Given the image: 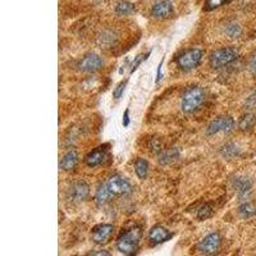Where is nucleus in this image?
Returning a JSON list of instances; mask_svg holds the SVG:
<instances>
[{
	"label": "nucleus",
	"instance_id": "obj_1",
	"mask_svg": "<svg viewBox=\"0 0 256 256\" xmlns=\"http://www.w3.org/2000/svg\"><path fill=\"white\" fill-rule=\"evenodd\" d=\"M141 236H142V231L138 227L128 229L117 240V250L123 255H134L138 251Z\"/></svg>",
	"mask_w": 256,
	"mask_h": 256
},
{
	"label": "nucleus",
	"instance_id": "obj_2",
	"mask_svg": "<svg viewBox=\"0 0 256 256\" xmlns=\"http://www.w3.org/2000/svg\"><path fill=\"white\" fill-rule=\"evenodd\" d=\"M205 100H206L205 90L198 87V86H193L183 94L182 100H181L182 112L186 114L195 113L196 110L200 109V107L205 103Z\"/></svg>",
	"mask_w": 256,
	"mask_h": 256
},
{
	"label": "nucleus",
	"instance_id": "obj_3",
	"mask_svg": "<svg viewBox=\"0 0 256 256\" xmlns=\"http://www.w3.org/2000/svg\"><path fill=\"white\" fill-rule=\"evenodd\" d=\"M238 50L235 48H222L213 52L209 57V64L214 69L223 68L237 61Z\"/></svg>",
	"mask_w": 256,
	"mask_h": 256
},
{
	"label": "nucleus",
	"instance_id": "obj_4",
	"mask_svg": "<svg viewBox=\"0 0 256 256\" xmlns=\"http://www.w3.org/2000/svg\"><path fill=\"white\" fill-rule=\"evenodd\" d=\"M202 52L200 49H187L183 53H181L176 59L178 67L182 70H191L195 69L198 64L201 63Z\"/></svg>",
	"mask_w": 256,
	"mask_h": 256
},
{
	"label": "nucleus",
	"instance_id": "obj_5",
	"mask_svg": "<svg viewBox=\"0 0 256 256\" xmlns=\"http://www.w3.org/2000/svg\"><path fill=\"white\" fill-rule=\"evenodd\" d=\"M220 246H222L220 235L217 232H214V233L207 235L206 237H204L201 241L198 242L197 250L202 255H215L220 250Z\"/></svg>",
	"mask_w": 256,
	"mask_h": 256
},
{
	"label": "nucleus",
	"instance_id": "obj_6",
	"mask_svg": "<svg viewBox=\"0 0 256 256\" xmlns=\"http://www.w3.org/2000/svg\"><path fill=\"white\" fill-rule=\"evenodd\" d=\"M235 128V119L229 116L218 117L214 119L206 128L207 136H214L218 133H229Z\"/></svg>",
	"mask_w": 256,
	"mask_h": 256
},
{
	"label": "nucleus",
	"instance_id": "obj_7",
	"mask_svg": "<svg viewBox=\"0 0 256 256\" xmlns=\"http://www.w3.org/2000/svg\"><path fill=\"white\" fill-rule=\"evenodd\" d=\"M107 186L109 189V191L113 193L114 196H125L131 193L132 192V185L128 182L126 178L121 177L118 174L116 176H112L109 180L107 181Z\"/></svg>",
	"mask_w": 256,
	"mask_h": 256
},
{
	"label": "nucleus",
	"instance_id": "obj_8",
	"mask_svg": "<svg viewBox=\"0 0 256 256\" xmlns=\"http://www.w3.org/2000/svg\"><path fill=\"white\" fill-rule=\"evenodd\" d=\"M79 69L85 73H95L103 67V59L95 53H89L82 58V61L78 64Z\"/></svg>",
	"mask_w": 256,
	"mask_h": 256
},
{
	"label": "nucleus",
	"instance_id": "obj_9",
	"mask_svg": "<svg viewBox=\"0 0 256 256\" xmlns=\"http://www.w3.org/2000/svg\"><path fill=\"white\" fill-rule=\"evenodd\" d=\"M114 226L113 224H99L94 227L91 231V238L95 244L105 245L110 241L113 236Z\"/></svg>",
	"mask_w": 256,
	"mask_h": 256
},
{
	"label": "nucleus",
	"instance_id": "obj_10",
	"mask_svg": "<svg viewBox=\"0 0 256 256\" xmlns=\"http://www.w3.org/2000/svg\"><path fill=\"white\" fill-rule=\"evenodd\" d=\"M151 14L154 18L168 19L174 14L173 4L169 0H159L151 8Z\"/></svg>",
	"mask_w": 256,
	"mask_h": 256
},
{
	"label": "nucleus",
	"instance_id": "obj_11",
	"mask_svg": "<svg viewBox=\"0 0 256 256\" xmlns=\"http://www.w3.org/2000/svg\"><path fill=\"white\" fill-rule=\"evenodd\" d=\"M90 195V186L85 181H78L72 185L69 190V196L72 201L74 202H82Z\"/></svg>",
	"mask_w": 256,
	"mask_h": 256
},
{
	"label": "nucleus",
	"instance_id": "obj_12",
	"mask_svg": "<svg viewBox=\"0 0 256 256\" xmlns=\"http://www.w3.org/2000/svg\"><path fill=\"white\" fill-rule=\"evenodd\" d=\"M233 187L237 191L238 197L241 198V201H247V197L250 195L251 189H253V181L250 178L240 176L233 180Z\"/></svg>",
	"mask_w": 256,
	"mask_h": 256
},
{
	"label": "nucleus",
	"instance_id": "obj_13",
	"mask_svg": "<svg viewBox=\"0 0 256 256\" xmlns=\"http://www.w3.org/2000/svg\"><path fill=\"white\" fill-rule=\"evenodd\" d=\"M174 236L173 232L167 229L163 226H154L153 228L149 231V240L153 242L154 245L164 244V242L169 241Z\"/></svg>",
	"mask_w": 256,
	"mask_h": 256
},
{
	"label": "nucleus",
	"instance_id": "obj_14",
	"mask_svg": "<svg viewBox=\"0 0 256 256\" xmlns=\"http://www.w3.org/2000/svg\"><path fill=\"white\" fill-rule=\"evenodd\" d=\"M108 155V149L107 146H99L96 149H94L92 151H90L85 158V163L87 164V167L95 168L99 167V165L103 164L105 162Z\"/></svg>",
	"mask_w": 256,
	"mask_h": 256
},
{
	"label": "nucleus",
	"instance_id": "obj_15",
	"mask_svg": "<svg viewBox=\"0 0 256 256\" xmlns=\"http://www.w3.org/2000/svg\"><path fill=\"white\" fill-rule=\"evenodd\" d=\"M78 153L76 150H69L68 153H65L62 158L61 163H59V168L65 172L73 171L74 168L78 164Z\"/></svg>",
	"mask_w": 256,
	"mask_h": 256
},
{
	"label": "nucleus",
	"instance_id": "obj_16",
	"mask_svg": "<svg viewBox=\"0 0 256 256\" xmlns=\"http://www.w3.org/2000/svg\"><path fill=\"white\" fill-rule=\"evenodd\" d=\"M113 193L108 189L107 183H101V185H99L96 192H95V201H96L99 206H103L107 202H109L110 198L113 197Z\"/></svg>",
	"mask_w": 256,
	"mask_h": 256
},
{
	"label": "nucleus",
	"instance_id": "obj_17",
	"mask_svg": "<svg viewBox=\"0 0 256 256\" xmlns=\"http://www.w3.org/2000/svg\"><path fill=\"white\" fill-rule=\"evenodd\" d=\"M180 158V150L177 147H171V149L163 150L159 155V163L162 165H168L171 163L176 162Z\"/></svg>",
	"mask_w": 256,
	"mask_h": 256
},
{
	"label": "nucleus",
	"instance_id": "obj_18",
	"mask_svg": "<svg viewBox=\"0 0 256 256\" xmlns=\"http://www.w3.org/2000/svg\"><path fill=\"white\" fill-rule=\"evenodd\" d=\"M134 173L140 180H146L149 174V163L143 158H137L134 162Z\"/></svg>",
	"mask_w": 256,
	"mask_h": 256
},
{
	"label": "nucleus",
	"instance_id": "obj_19",
	"mask_svg": "<svg viewBox=\"0 0 256 256\" xmlns=\"http://www.w3.org/2000/svg\"><path fill=\"white\" fill-rule=\"evenodd\" d=\"M238 213L242 218L247 219V218L255 217L256 215V205L253 204L250 201H244L240 207H238Z\"/></svg>",
	"mask_w": 256,
	"mask_h": 256
},
{
	"label": "nucleus",
	"instance_id": "obj_20",
	"mask_svg": "<svg viewBox=\"0 0 256 256\" xmlns=\"http://www.w3.org/2000/svg\"><path fill=\"white\" fill-rule=\"evenodd\" d=\"M254 125H255V116L253 113H246L245 116L241 117L240 122H238V127L244 132L250 131L251 128L254 127Z\"/></svg>",
	"mask_w": 256,
	"mask_h": 256
},
{
	"label": "nucleus",
	"instance_id": "obj_21",
	"mask_svg": "<svg viewBox=\"0 0 256 256\" xmlns=\"http://www.w3.org/2000/svg\"><path fill=\"white\" fill-rule=\"evenodd\" d=\"M134 12V5L129 1H119L116 6V13L118 15H128V14H132Z\"/></svg>",
	"mask_w": 256,
	"mask_h": 256
},
{
	"label": "nucleus",
	"instance_id": "obj_22",
	"mask_svg": "<svg viewBox=\"0 0 256 256\" xmlns=\"http://www.w3.org/2000/svg\"><path fill=\"white\" fill-rule=\"evenodd\" d=\"M226 34L231 39H237L241 35V26L236 23V22H229L226 26Z\"/></svg>",
	"mask_w": 256,
	"mask_h": 256
},
{
	"label": "nucleus",
	"instance_id": "obj_23",
	"mask_svg": "<svg viewBox=\"0 0 256 256\" xmlns=\"http://www.w3.org/2000/svg\"><path fill=\"white\" fill-rule=\"evenodd\" d=\"M214 213V209L211 206V204H205L202 205L200 209L197 210V218L200 220H205L207 218H210Z\"/></svg>",
	"mask_w": 256,
	"mask_h": 256
},
{
	"label": "nucleus",
	"instance_id": "obj_24",
	"mask_svg": "<svg viewBox=\"0 0 256 256\" xmlns=\"http://www.w3.org/2000/svg\"><path fill=\"white\" fill-rule=\"evenodd\" d=\"M222 155L224 156V158H233V156L238 155V147L236 146L235 143H227L226 146H223Z\"/></svg>",
	"mask_w": 256,
	"mask_h": 256
},
{
	"label": "nucleus",
	"instance_id": "obj_25",
	"mask_svg": "<svg viewBox=\"0 0 256 256\" xmlns=\"http://www.w3.org/2000/svg\"><path fill=\"white\" fill-rule=\"evenodd\" d=\"M150 54H151V50H149V52L146 53V54H140V55H137V57H136V58H134V61L132 62V64H131V70H129V73H133L134 70L137 69L138 67H140V64L141 63H143V62L145 61H147V59H149V57H150Z\"/></svg>",
	"mask_w": 256,
	"mask_h": 256
},
{
	"label": "nucleus",
	"instance_id": "obj_26",
	"mask_svg": "<svg viewBox=\"0 0 256 256\" xmlns=\"http://www.w3.org/2000/svg\"><path fill=\"white\" fill-rule=\"evenodd\" d=\"M127 83H128V79H125V81L119 82L118 85L114 87V90H113V98L114 99H117V100H118V99L122 98V95H123V92H125Z\"/></svg>",
	"mask_w": 256,
	"mask_h": 256
},
{
	"label": "nucleus",
	"instance_id": "obj_27",
	"mask_svg": "<svg viewBox=\"0 0 256 256\" xmlns=\"http://www.w3.org/2000/svg\"><path fill=\"white\" fill-rule=\"evenodd\" d=\"M226 3V0H206V3H205V10H213L218 6L223 5V4Z\"/></svg>",
	"mask_w": 256,
	"mask_h": 256
},
{
	"label": "nucleus",
	"instance_id": "obj_28",
	"mask_svg": "<svg viewBox=\"0 0 256 256\" xmlns=\"http://www.w3.org/2000/svg\"><path fill=\"white\" fill-rule=\"evenodd\" d=\"M245 107L246 109H255L256 108V90L253 94L246 99V103H245Z\"/></svg>",
	"mask_w": 256,
	"mask_h": 256
},
{
	"label": "nucleus",
	"instance_id": "obj_29",
	"mask_svg": "<svg viewBox=\"0 0 256 256\" xmlns=\"http://www.w3.org/2000/svg\"><path fill=\"white\" fill-rule=\"evenodd\" d=\"M129 122H131V119H129V109H126L125 113H123V119H122V125L123 127H128L129 126Z\"/></svg>",
	"mask_w": 256,
	"mask_h": 256
},
{
	"label": "nucleus",
	"instance_id": "obj_30",
	"mask_svg": "<svg viewBox=\"0 0 256 256\" xmlns=\"http://www.w3.org/2000/svg\"><path fill=\"white\" fill-rule=\"evenodd\" d=\"M163 63H164V59H162V61H160V63H159V65H158V70H156V78H155L156 83L160 82V79L163 78V74H162Z\"/></svg>",
	"mask_w": 256,
	"mask_h": 256
},
{
	"label": "nucleus",
	"instance_id": "obj_31",
	"mask_svg": "<svg viewBox=\"0 0 256 256\" xmlns=\"http://www.w3.org/2000/svg\"><path fill=\"white\" fill-rule=\"evenodd\" d=\"M249 69L253 74H256V54L253 55V58L250 59V63H249Z\"/></svg>",
	"mask_w": 256,
	"mask_h": 256
},
{
	"label": "nucleus",
	"instance_id": "obj_32",
	"mask_svg": "<svg viewBox=\"0 0 256 256\" xmlns=\"http://www.w3.org/2000/svg\"><path fill=\"white\" fill-rule=\"evenodd\" d=\"M89 255H94V256H109L110 253L105 250H98V251H91L89 253Z\"/></svg>",
	"mask_w": 256,
	"mask_h": 256
}]
</instances>
